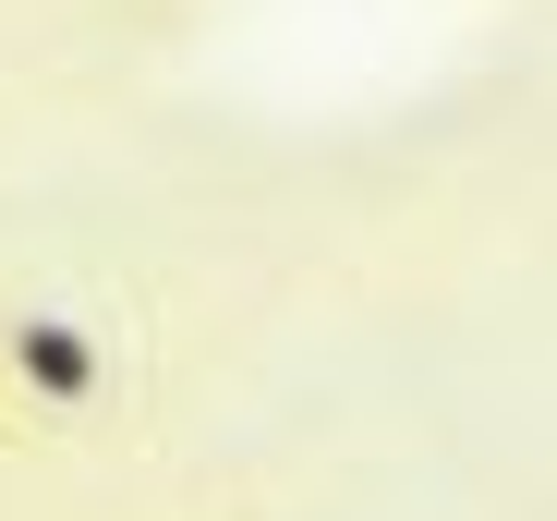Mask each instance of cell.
Wrapping results in <instances>:
<instances>
[{"mask_svg":"<svg viewBox=\"0 0 557 521\" xmlns=\"http://www.w3.org/2000/svg\"><path fill=\"white\" fill-rule=\"evenodd\" d=\"M98 388H110V364H98V339H85L73 315H0V400L85 412Z\"/></svg>","mask_w":557,"mask_h":521,"instance_id":"obj_1","label":"cell"}]
</instances>
